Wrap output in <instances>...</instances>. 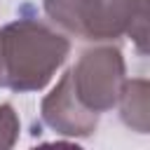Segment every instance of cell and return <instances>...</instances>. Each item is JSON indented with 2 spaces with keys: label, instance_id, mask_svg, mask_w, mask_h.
<instances>
[{
  "label": "cell",
  "instance_id": "5",
  "mask_svg": "<svg viewBox=\"0 0 150 150\" xmlns=\"http://www.w3.org/2000/svg\"><path fill=\"white\" fill-rule=\"evenodd\" d=\"M120 115L122 122L138 131V134H148V80L143 77H134V80H124L122 89H120Z\"/></svg>",
  "mask_w": 150,
  "mask_h": 150
},
{
  "label": "cell",
  "instance_id": "4",
  "mask_svg": "<svg viewBox=\"0 0 150 150\" xmlns=\"http://www.w3.org/2000/svg\"><path fill=\"white\" fill-rule=\"evenodd\" d=\"M40 117H42V124L49 127L54 134L70 136V138L91 136L96 131V127H98V115L96 112H89L87 108H82L75 101V96H73V91L68 87L66 75L42 98Z\"/></svg>",
  "mask_w": 150,
  "mask_h": 150
},
{
  "label": "cell",
  "instance_id": "3",
  "mask_svg": "<svg viewBox=\"0 0 150 150\" xmlns=\"http://www.w3.org/2000/svg\"><path fill=\"white\" fill-rule=\"evenodd\" d=\"M75 101L89 112H108L117 105L124 77V56L115 45H94L80 54L66 73Z\"/></svg>",
  "mask_w": 150,
  "mask_h": 150
},
{
  "label": "cell",
  "instance_id": "2",
  "mask_svg": "<svg viewBox=\"0 0 150 150\" xmlns=\"http://www.w3.org/2000/svg\"><path fill=\"white\" fill-rule=\"evenodd\" d=\"M54 26L84 42H117L131 38L145 54L148 0H42Z\"/></svg>",
  "mask_w": 150,
  "mask_h": 150
},
{
  "label": "cell",
  "instance_id": "6",
  "mask_svg": "<svg viewBox=\"0 0 150 150\" xmlns=\"http://www.w3.org/2000/svg\"><path fill=\"white\" fill-rule=\"evenodd\" d=\"M19 117L14 112V108L9 103H0V150L2 148H12L19 138Z\"/></svg>",
  "mask_w": 150,
  "mask_h": 150
},
{
  "label": "cell",
  "instance_id": "1",
  "mask_svg": "<svg viewBox=\"0 0 150 150\" xmlns=\"http://www.w3.org/2000/svg\"><path fill=\"white\" fill-rule=\"evenodd\" d=\"M70 42L38 16H19L0 28V87L26 94L49 84L66 63Z\"/></svg>",
  "mask_w": 150,
  "mask_h": 150
}]
</instances>
